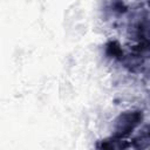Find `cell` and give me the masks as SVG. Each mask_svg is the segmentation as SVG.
I'll return each instance as SVG.
<instances>
[{
    "mask_svg": "<svg viewBox=\"0 0 150 150\" xmlns=\"http://www.w3.org/2000/svg\"><path fill=\"white\" fill-rule=\"evenodd\" d=\"M120 118H121V123H120V127L117 129L118 130L117 132L120 135H125L127 132H129L130 129H132L137 124L139 115L138 114H124Z\"/></svg>",
    "mask_w": 150,
    "mask_h": 150,
    "instance_id": "obj_1",
    "label": "cell"
}]
</instances>
